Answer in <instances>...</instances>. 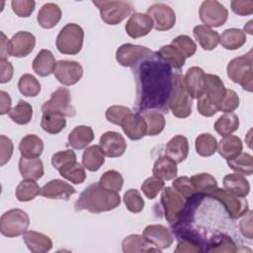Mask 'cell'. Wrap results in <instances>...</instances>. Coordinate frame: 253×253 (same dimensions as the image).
Listing matches in <instances>:
<instances>
[{"mask_svg": "<svg viewBox=\"0 0 253 253\" xmlns=\"http://www.w3.org/2000/svg\"><path fill=\"white\" fill-rule=\"evenodd\" d=\"M132 71L136 82V112L157 110L168 113L175 75L172 68L155 51L133 66Z\"/></svg>", "mask_w": 253, "mask_h": 253, "instance_id": "cell-1", "label": "cell"}, {"mask_svg": "<svg viewBox=\"0 0 253 253\" xmlns=\"http://www.w3.org/2000/svg\"><path fill=\"white\" fill-rule=\"evenodd\" d=\"M121 204L119 193L102 187L99 183L88 186L74 204L75 211H88L93 213L109 211Z\"/></svg>", "mask_w": 253, "mask_h": 253, "instance_id": "cell-2", "label": "cell"}, {"mask_svg": "<svg viewBox=\"0 0 253 253\" xmlns=\"http://www.w3.org/2000/svg\"><path fill=\"white\" fill-rule=\"evenodd\" d=\"M224 94L225 88L222 80L215 74H206L204 92L198 98V112L204 117H212L217 113L216 107Z\"/></svg>", "mask_w": 253, "mask_h": 253, "instance_id": "cell-3", "label": "cell"}, {"mask_svg": "<svg viewBox=\"0 0 253 253\" xmlns=\"http://www.w3.org/2000/svg\"><path fill=\"white\" fill-rule=\"evenodd\" d=\"M226 72L231 81L240 84L244 90L252 92V50L231 59L227 64Z\"/></svg>", "mask_w": 253, "mask_h": 253, "instance_id": "cell-4", "label": "cell"}, {"mask_svg": "<svg viewBox=\"0 0 253 253\" xmlns=\"http://www.w3.org/2000/svg\"><path fill=\"white\" fill-rule=\"evenodd\" d=\"M92 3L99 9L102 20L108 25H118L129 16L134 7L128 1L94 0Z\"/></svg>", "mask_w": 253, "mask_h": 253, "instance_id": "cell-5", "label": "cell"}, {"mask_svg": "<svg viewBox=\"0 0 253 253\" xmlns=\"http://www.w3.org/2000/svg\"><path fill=\"white\" fill-rule=\"evenodd\" d=\"M168 107L172 114L180 119L188 118L192 113V98L186 90L184 76L180 73L174 75V85Z\"/></svg>", "mask_w": 253, "mask_h": 253, "instance_id": "cell-6", "label": "cell"}, {"mask_svg": "<svg viewBox=\"0 0 253 253\" xmlns=\"http://www.w3.org/2000/svg\"><path fill=\"white\" fill-rule=\"evenodd\" d=\"M84 31L75 24H66L59 32L56 38V47L63 54H77L83 45Z\"/></svg>", "mask_w": 253, "mask_h": 253, "instance_id": "cell-7", "label": "cell"}, {"mask_svg": "<svg viewBox=\"0 0 253 253\" xmlns=\"http://www.w3.org/2000/svg\"><path fill=\"white\" fill-rule=\"evenodd\" d=\"M30 224L27 212L21 209H12L5 211L0 218V231L2 235L13 238L24 234Z\"/></svg>", "mask_w": 253, "mask_h": 253, "instance_id": "cell-8", "label": "cell"}, {"mask_svg": "<svg viewBox=\"0 0 253 253\" xmlns=\"http://www.w3.org/2000/svg\"><path fill=\"white\" fill-rule=\"evenodd\" d=\"M160 203L164 211V217L170 224L178 222L187 207L186 200L172 187L163 188Z\"/></svg>", "mask_w": 253, "mask_h": 253, "instance_id": "cell-9", "label": "cell"}, {"mask_svg": "<svg viewBox=\"0 0 253 253\" xmlns=\"http://www.w3.org/2000/svg\"><path fill=\"white\" fill-rule=\"evenodd\" d=\"M206 197L211 198L219 202L221 206L225 209L229 217L233 219L241 217L249 210L248 202L245 198L232 195L224 189L216 188L209 193Z\"/></svg>", "mask_w": 253, "mask_h": 253, "instance_id": "cell-10", "label": "cell"}, {"mask_svg": "<svg viewBox=\"0 0 253 253\" xmlns=\"http://www.w3.org/2000/svg\"><path fill=\"white\" fill-rule=\"evenodd\" d=\"M42 112H51L62 115L64 117H73L76 114L75 109L71 105L70 91L65 87H59L51 93L50 99L43 103Z\"/></svg>", "mask_w": 253, "mask_h": 253, "instance_id": "cell-11", "label": "cell"}, {"mask_svg": "<svg viewBox=\"0 0 253 253\" xmlns=\"http://www.w3.org/2000/svg\"><path fill=\"white\" fill-rule=\"evenodd\" d=\"M199 16L205 26L217 28L224 25L227 21L228 11L216 0H206L201 4Z\"/></svg>", "mask_w": 253, "mask_h": 253, "instance_id": "cell-12", "label": "cell"}, {"mask_svg": "<svg viewBox=\"0 0 253 253\" xmlns=\"http://www.w3.org/2000/svg\"><path fill=\"white\" fill-rule=\"evenodd\" d=\"M154 51L143 45L124 43L116 51L117 61L125 67H133L143 58L151 55Z\"/></svg>", "mask_w": 253, "mask_h": 253, "instance_id": "cell-13", "label": "cell"}, {"mask_svg": "<svg viewBox=\"0 0 253 253\" xmlns=\"http://www.w3.org/2000/svg\"><path fill=\"white\" fill-rule=\"evenodd\" d=\"M146 14L151 18L156 31H168L175 26L176 14L170 6L164 3L152 4Z\"/></svg>", "mask_w": 253, "mask_h": 253, "instance_id": "cell-14", "label": "cell"}, {"mask_svg": "<svg viewBox=\"0 0 253 253\" xmlns=\"http://www.w3.org/2000/svg\"><path fill=\"white\" fill-rule=\"evenodd\" d=\"M54 76L64 86L76 84L83 76L82 65L74 60H59L56 63Z\"/></svg>", "mask_w": 253, "mask_h": 253, "instance_id": "cell-15", "label": "cell"}, {"mask_svg": "<svg viewBox=\"0 0 253 253\" xmlns=\"http://www.w3.org/2000/svg\"><path fill=\"white\" fill-rule=\"evenodd\" d=\"M142 236L149 244L159 250L169 248L174 241L171 230L162 224L147 225L142 232Z\"/></svg>", "mask_w": 253, "mask_h": 253, "instance_id": "cell-16", "label": "cell"}, {"mask_svg": "<svg viewBox=\"0 0 253 253\" xmlns=\"http://www.w3.org/2000/svg\"><path fill=\"white\" fill-rule=\"evenodd\" d=\"M36 37L26 31L17 32L9 40V55L15 57L28 56L35 48Z\"/></svg>", "mask_w": 253, "mask_h": 253, "instance_id": "cell-17", "label": "cell"}, {"mask_svg": "<svg viewBox=\"0 0 253 253\" xmlns=\"http://www.w3.org/2000/svg\"><path fill=\"white\" fill-rule=\"evenodd\" d=\"M99 142L103 153L111 158L120 157L126 150L125 137L117 131H106L101 135Z\"/></svg>", "mask_w": 253, "mask_h": 253, "instance_id": "cell-18", "label": "cell"}, {"mask_svg": "<svg viewBox=\"0 0 253 253\" xmlns=\"http://www.w3.org/2000/svg\"><path fill=\"white\" fill-rule=\"evenodd\" d=\"M152 28L153 22L151 18L147 14L143 13H133L125 26L126 34L132 39L148 35Z\"/></svg>", "mask_w": 253, "mask_h": 253, "instance_id": "cell-19", "label": "cell"}, {"mask_svg": "<svg viewBox=\"0 0 253 253\" xmlns=\"http://www.w3.org/2000/svg\"><path fill=\"white\" fill-rule=\"evenodd\" d=\"M205 75L206 73L199 66H192L187 70L184 76V83L186 90L192 99H198L203 94Z\"/></svg>", "mask_w": 253, "mask_h": 253, "instance_id": "cell-20", "label": "cell"}, {"mask_svg": "<svg viewBox=\"0 0 253 253\" xmlns=\"http://www.w3.org/2000/svg\"><path fill=\"white\" fill-rule=\"evenodd\" d=\"M75 193L76 190L70 184L60 179H53L41 188L40 195L47 199L68 200L69 197Z\"/></svg>", "mask_w": 253, "mask_h": 253, "instance_id": "cell-21", "label": "cell"}, {"mask_svg": "<svg viewBox=\"0 0 253 253\" xmlns=\"http://www.w3.org/2000/svg\"><path fill=\"white\" fill-rule=\"evenodd\" d=\"M121 126L131 140H138L146 135V123L140 113H130L122 123Z\"/></svg>", "mask_w": 253, "mask_h": 253, "instance_id": "cell-22", "label": "cell"}, {"mask_svg": "<svg viewBox=\"0 0 253 253\" xmlns=\"http://www.w3.org/2000/svg\"><path fill=\"white\" fill-rule=\"evenodd\" d=\"M189 153V142L186 136L178 134L172 137L166 144L165 155L170 157L176 163L184 161Z\"/></svg>", "mask_w": 253, "mask_h": 253, "instance_id": "cell-23", "label": "cell"}, {"mask_svg": "<svg viewBox=\"0 0 253 253\" xmlns=\"http://www.w3.org/2000/svg\"><path fill=\"white\" fill-rule=\"evenodd\" d=\"M23 240L33 253H44L52 247V241L47 235L35 230H27L23 234Z\"/></svg>", "mask_w": 253, "mask_h": 253, "instance_id": "cell-24", "label": "cell"}, {"mask_svg": "<svg viewBox=\"0 0 253 253\" xmlns=\"http://www.w3.org/2000/svg\"><path fill=\"white\" fill-rule=\"evenodd\" d=\"M222 184L224 190L237 197L245 198L250 191L249 182L243 175L238 173H232L224 176Z\"/></svg>", "mask_w": 253, "mask_h": 253, "instance_id": "cell-25", "label": "cell"}, {"mask_svg": "<svg viewBox=\"0 0 253 253\" xmlns=\"http://www.w3.org/2000/svg\"><path fill=\"white\" fill-rule=\"evenodd\" d=\"M56 61L52 52L48 49H42L33 61L34 71L42 77H45L54 72Z\"/></svg>", "mask_w": 253, "mask_h": 253, "instance_id": "cell-26", "label": "cell"}, {"mask_svg": "<svg viewBox=\"0 0 253 253\" xmlns=\"http://www.w3.org/2000/svg\"><path fill=\"white\" fill-rule=\"evenodd\" d=\"M61 19V10L55 3H45L38 13V23L43 29H51Z\"/></svg>", "mask_w": 253, "mask_h": 253, "instance_id": "cell-27", "label": "cell"}, {"mask_svg": "<svg viewBox=\"0 0 253 253\" xmlns=\"http://www.w3.org/2000/svg\"><path fill=\"white\" fill-rule=\"evenodd\" d=\"M94 139V131L91 126H75L68 134V144L74 149H83Z\"/></svg>", "mask_w": 253, "mask_h": 253, "instance_id": "cell-28", "label": "cell"}, {"mask_svg": "<svg viewBox=\"0 0 253 253\" xmlns=\"http://www.w3.org/2000/svg\"><path fill=\"white\" fill-rule=\"evenodd\" d=\"M194 37L205 50H212L219 43V34L205 25H198L193 30Z\"/></svg>", "mask_w": 253, "mask_h": 253, "instance_id": "cell-29", "label": "cell"}, {"mask_svg": "<svg viewBox=\"0 0 253 253\" xmlns=\"http://www.w3.org/2000/svg\"><path fill=\"white\" fill-rule=\"evenodd\" d=\"M19 171L24 179L39 180L43 176V164L40 158L21 157Z\"/></svg>", "mask_w": 253, "mask_h": 253, "instance_id": "cell-30", "label": "cell"}, {"mask_svg": "<svg viewBox=\"0 0 253 253\" xmlns=\"http://www.w3.org/2000/svg\"><path fill=\"white\" fill-rule=\"evenodd\" d=\"M19 150L22 157L39 158L43 151V142L36 134H27L21 139Z\"/></svg>", "mask_w": 253, "mask_h": 253, "instance_id": "cell-31", "label": "cell"}, {"mask_svg": "<svg viewBox=\"0 0 253 253\" xmlns=\"http://www.w3.org/2000/svg\"><path fill=\"white\" fill-rule=\"evenodd\" d=\"M152 173L162 180H172L177 176V163L167 155L159 156L154 162Z\"/></svg>", "mask_w": 253, "mask_h": 253, "instance_id": "cell-32", "label": "cell"}, {"mask_svg": "<svg viewBox=\"0 0 253 253\" xmlns=\"http://www.w3.org/2000/svg\"><path fill=\"white\" fill-rule=\"evenodd\" d=\"M243 144L241 139L236 135H226L219 141L217 145V151L221 157L225 160H229L237 156L240 152H242Z\"/></svg>", "mask_w": 253, "mask_h": 253, "instance_id": "cell-33", "label": "cell"}, {"mask_svg": "<svg viewBox=\"0 0 253 253\" xmlns=\"http://www.w3.org/2000/svg\"><path fill=\"white\" fill-rule=\"evenodd\" d=\"M122 249L125 253L136 252H160L161 250L154 248L141 235L130 234L126 236L122 242Z\"/></svg>", "mask_w": 253, "mask_h": 253, "instance_id": "cell-34", "label": "cell"}, {"mask_svg": "<svg viewBox=\"0 0 253 253\" xmlns=\"http://www.w3.org/2000/svg\"><path fill=\"white\" fill-rule=\"evenodd\" d=\"M219 42L225 49H238L246 42V34L240 29H226L219 36Z\"/></svg>", "mask_w": 253, "mask_h": 253, "instance_id": "cell-35", "label": "cell"}, {"mask_svg": "<svg viewBox=\"0 0 253 253\" xmlns=\"http://www.w3.org/2000/svg\"><path fill=\"white\" fill-rule=\"evenodd\" d=\"M104 162L105 154L99 145H91L84 150L82 155V165L88 171L95 172L99 170Z\"/></svg>", "mask_w": 253, "mask_h": 253, "instance_id": "cell-36", "label": "cell"}, {"mask_svg": "<svg viewBox=\"0 0 253 253\" xmlns=\"http://www.w3.org/2000/svg\"><path fill=\"white\" fill-rule=\"evenodd\" d=\"M146 123V135L154 136L162 132L165 127V118L157 110H147L140 113Z\"/></svg>", "mask_w": 253, "mask_h": 253, "instance_id": "cell-37", "label": "cell"}, {"mask_svg": "<svg viewBox=\"0 0 253 253\" xmlns=\"http://www.w3.org/2000/svg\"><path fill=\"white\" fill-rule=\"evenodd\" d=\"M158 56L165 61L172 69L180 70L186 61L185 56L173 45L166 44L159 48L158 51H156Z\"/></svg>", "mask_w": 253, "mask_h": 253, "instance_id": "cell-38", "label": "cell"}, {"mask_svg": "<svg viewBox=\"0 0 253 253\" xmlns=\"http://www.w3.org/2000/svg\"><path fill=\"white\" fill-rule=\"evenodd\" d=\"M208 252H229L233 253L237 251L235 243L231 237L224 233H217L212 235L206 244Z\"/></svg>", "mask_w": 253, "mask_h": 253, "instance_id": "cell-39", "label": "cell"}, {"mask_svg": "<svg viewBox=\"0 0 253 253\" xmlns=\"http://www.w3.org/2000/svg\"><path fill=\"white\" fill-rule=\"evenodd\" d=\"M41 126L45 132L50 134H57L65 127L66 119L64 116L56 113L44 112L42 113Z\"/></svg>", "mask_w": 253, "mask_h": 253, "instance_id": "cell-40", "label": "cell"}, {"mask_svg": "<svg viewBox=\"0 0 253 253\" xmlns=\"http://www.w3.org/2000/svg\"><path fill=\"white\" fill-rule=\"evenodd\" d=\"M226 163L230 169L238 174L250 176L253 173V157L246 152H240L232 159L226 160Z\"/></svg>", "mask_w": 253, "mask_h": 253, "instance_id": "cell-41", "label": "cell"}, {"mask_svg": "<svg viewBox=\"0 0 253 253\" xmlns=\"http://www.w3.org/2000/svg\"><path fill=\"white\" fill-rule=\"evenodd\" d=\"M213 126L218 134L226 136L238 128L239 119L234 113H225L215 121Z\"/></svg>", "mask_w": 253, "mask_h": 253, "instance_id": "cell-42", "label": "cell"}, {"mask_svg": "<svg viewBox=\"0 0 253 253\" xmlns=\"http://www.w3.org/2000/svg\"><path fill=\"white\" fill-rule=\"evenodd\" d=\"M195 147L200 156L209 157L215 153L217 149V141L211 133H201L195 140Z\"/></svg>", "mask_w": 253, "mask_h": 253, "instance_id": "cell-43", "label": "cell"}, {"mask_svg": "<svg viewBox=\"0 0 253 253\" xmlns=\"http://www.w3.org/2000/svg\"><path fill=\"white\" fill-rule=\"evenodd\" d=\"M41 193V188L35 180L24 179L16 188V198L20 202H29L34 200Z\"/></svg>", "mask_w": 253, "mask_h": 253, "instance_id": "cell-44", "label": "cell"}, {"mask_svg": "<svg viewBox=\"0 0 253 253\" xmlns=\"http://www.w3.org/2000/svg\"><path fill=\"white\" fill-rule=\"evenodd\" d=\"M190 179L196 192L204 194L205 196L217 188V182L215 178L209 173H199L193 175Z\"/></svg>", "mask_w": 253, "mask_h": 253, "instance_id": "cell-45", "label": "cell"}, {"mask_svg": "<svg viewBox=\"0 0 253 253\" xmlns=\"http://www.w3.org/2000/svg\"><path fill=\"white\" fill-rule=\"evenodd\" d=\"M61 177L70 181L73 184H82L86 179V172L84 166L78 163L77 161H73L60 170H58Z\"/></svg>", "mask_w": 253, "mask_h": 253, "instance_id": "cell-46", "label": "cell"}, {"mask_svg": "<svg viewBox=\"0 0 253 253\" xmlns=\"http://www.w3.org/2000/svg\"><path fill=\"white\" fill-rule=\"evenodd\" d=\"M9 117L18 125H27L32 120L33 108L28 102L20 100L19 103L9 112Z\"/></svg>", "mask_w": 253, "mask_h": 253, "instance_id": "cell-47", "label": "cell"}, {"mask_svg": "<svg viewBox=\"0 0 253 253\" xmlns=\"http://www.w3.org/2000/svg\"><path fill=\"white\" fill-rule=\"evenodd\" d=\"M19 91L26 97H36L41 92V84L38 79L30 73L23 74L18 82Z\"/></svg>", "mask_w": 253, "mask_h": 253, "instance_id": "cell-48", "label": "cell"}, {"mask_svg": "<svg viewBox=\"0 0 253 253\" xmlns=\"http://www.w3.org/2000/svg\"><path fill=\"white\" fill-rule=\"evenodd\" d=\"M99 184L108 190L119 193L123 188L124 178L120 172L116 170H108L100 177Z\"/></svg>", "mask_w": 253, "mask_h": 253, "instance_id": "cell-49", "label": "cell"}, {"mask_svg": "<svg viewBox=\"0 0 253 253\" xmlns=\"http://www.w3.org/2000/svg\"><path fill=\"white\" fill-rule=\"evenodd\" d=\"M126 208L133 213L140 212L144 208V201L136 189H128L123 197Z\"/></svg>", "mask_w": 253, "mask_h": 253, "instance_id": "cell-50", "label": "cell"}, {"mask_svg": "<svg viewBox=\"0 0 253 253\" xmlns=\"http://www.w3.org/2000/svg\"><path fill=\"white\" fill-rule=\"evenodd\" d=\"M171 45L175 46L185 56V58L193 56L197 50V45L195 42L186 35H181L173 39L171 42Z\"/></svg>", "mask_w": 253, "mask_h": 253, "instance_id": "cell-51", "label": "cell"}, {"mask_svg": "<svg viewBox=\"0 0 253 253\" xmlns=\"http://www.w3.org/2000/svg\"><path fill=\"white\" fill-rule=\"evenodd\" d=\"M165 184L163 182V180L157 176H151L147 179L144 180V182L141 184V191L144 194V196L146 198H148L149 200L154 199L158 193H160L163 188H164Z\"/></svg>", "mask_w": 253, "mask_h": 253, "instance_id": "cell-52", "label": "cell"}, {"mask_svg": "<svg viewBox=\"0 0 253 253\" xmlns=\"http://www.w3.org/2000/svg\"><path fill=\"white\" fill-rule=\"evenodd\" d=\"M172 186L186 201L191 200L197 194L191 179L187 176H181L174 179Z\"/></svg>", "mask_w": 253, "mask_h": 253, "instance_id": "cell-53", "label": "cell"}, {"mask_svg": "<svg viewBox=\"0 0 253 253\" xmlns=\"http://www.w3.org/2000/svg\"><path fill=\"white\" fill-rule=\"evenodd\" d=\"M131 113L130 109L125 106L115 105L111 106L106 111V119L108 122L121 126L126 118Z\"/></svg>", "mask_w": 253, "mask_h": 253, "instance_id": "cell-54", "label": "cell"}, {"mask_svg": "<svg viewBox=\"0 0 253 253\" xmlns=\"http://www.w3.org/2000/svg\"><path fill=\"white\" fill-rule=\"evenodd\" d=\"M239 106V97L238 95L231 89H225V94L220 101V103L217 105L216 110L217 112H223V113H233L235 109H237Z\"/></svg>", "mask_w": 253, "mask_h": 253, "instance_id": "cell-55", "label": "cell"}, {"mask_svg": "<svg viewBox=\"0 0 253 253\" xmlns=\"http://www.w3.org/2000/svg\"><path fill=\"white\" fill-rule=\"evenodd\" d=\"M73 161H76V154L71 149L58 151L51 157V164L56 170H60Z\"/></svg>", "mask_w": 253, "mask_h": 253, "instance_id": "cell-56", "label": "cell"}, {"mask_svg": "<svg viewBox=\"0 0 253 253\" xmlns=\"http://www.w3.org/2000/svg\"><path fill=\"white\" fill-rule=\"evenodd\" d=\"M11 6L17 16L27 18L34 12L36 2L33 0H13L11 2Z\"/></svg>", "mask_w": 253, "mask_h": 253, "instance_id": "cell-57", "label": "cell"}, {"mask_svg": "<svg viewBox=\"0 0 253 253\" xmlns=\"http://www.w3.org/2000/svg\"><path fill=\"white\" fill-rule=\"evenodd\" d=\"M14 145L12 140L6 135H0V165L4 166L12 157Z\"/></svg>", "mask_w": 253, "mask_h": 253, "instance_id": "cell-58", "label": "cell"}, {"mask_svg": "<svg viewBox=\"0 0 253 253\" xmlns=\"http://www.w3.org/2000/svg\"><path fill=\"white\" fill-rule=\"evenodd\" d=\"M233 13L239 16L251 15L253 13V1L252 0H233L230 3Z\"/></svg>", "mask_w": 253, "mask_h": 253, "instance_id": "cell-59", "label": "cell"}, {"mask_svg": "<svg viewBox=\"0 0 253 253\" xmlns=\"http://www.w3.org/2000/svg\"><path fill=\"white\" fill-rule=\"evenodd\" d=\"M239 221V230L242 235L248 239L253 238V229H252V211L248 210Z\"/></svg>", "mask_w": 253, "mask_h": 253, "instance_id": "cell-60", "label": "cell"}, {"mask_svg": "<svg viewBox=\"0 0 253 253\" xmlns=\"http://www.w3.org/2000/svg\"><path fill=\"white\" fill-rule=\"evenodd\" d=\"M0 83L4 84L9 82L14 74V68L10 61H8L5 58L0 59Z\"/></svg>", "mask_w": 253, "mask_h": 253, "instance_id": "cell-61", "label": "cell"}, {"mask_svg": "<svg viewBox=\"0 0 253 253\" xmlns=\"http://www.w3.org/2000/svg\"><path fill=\"white\" fill-rule=\"evenodd\" d=\"M0 115H5L9 114L11 111V105H12V100L9 94L5 91H0Z\"/></svg>", "mask_w": 253, "mask_h": 253, "instance_id": "cell-62", "label": "cell"}, {"mask_svg": "<svg viewBox=\"0 0 253 253\" xmlns=\"http://www.w3.org/2000/svg\"><path fill=\"white\" fill-rule=\"evenodd\" d=\"M0 55L1 58L7 59L9 55V41L7 40L5 34L1 32V48H0Z\"/></svg>", "mask_w": 253, "mask_h": 253, "instance_id": "cell-63", "label": "cell"}, {"mask_svg": "<svg viewBox=\"0 0 253 253\" xmlns=\"http://www.w3.org/2000/svg\"><path fill=\"white\" fill-rule=\"evenodd\" d=\"M252 23H253V21H249L245 26H244V33L245 32H247L248 34H250V35H252Z\"/></svg>", "mask_w": 253, "mask_h": 253, "instance_id": "cell-64", "label": "cell"}]
</instances>
